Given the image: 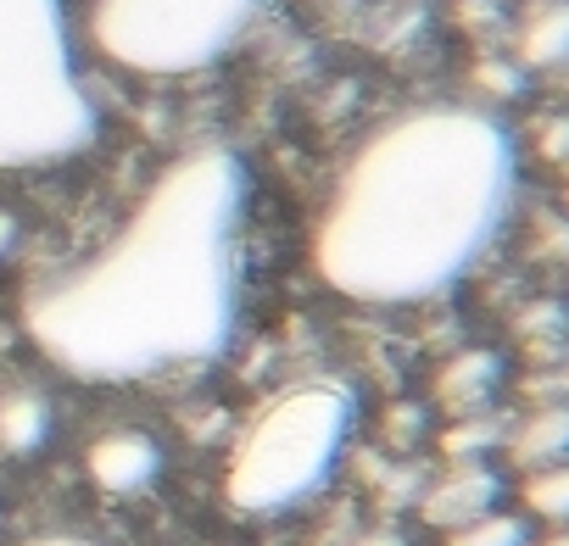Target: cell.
Listing matches in <instances>:
<instances>
[{"label": "cell", "instance_id": "1", "mask_svg": "<svg viewBox=\"0 0 569 546\" xmlns=\"http://www.w3.org/2000/svg\"><path fill=\"white\" fill-rule=\"evenodd\" d=\"M251 173L229 145L168 162L123 229L23 296V330L73 380L129 385L229 352L246 296Z\"/></svg>", "mask_w": 569, "mask_h": 546}, {"label": "cell", "instance_id": "2", "mask_svg": "<svg viewBox=\"0 0 569 546\" xmlns=\"http://www.w3.org/2000/svg\"><path fill=\"white\" fill-rule=\"evenodd\" d=\"M513 201L519 140L497 112L408 107L347 156L313 229V267L363 307L436 302L491 256Z\"/></svg>", "mask_w": 569, "mask_h": 546}, {"label": "cell", "instance_id": "3", "mask_svg": "<svg viewBox=\"0 0 569 546\" xmlns=\"http://www.w3.org/2000/svg\"><path fill=\"white\" fill-rule=\"evenodd\" d=\"M101 134L68 0H0V168H57Z\"/></svg>", "mask_w": 569, "mask_h": 546}, {"label": "cell", "instance_id": "4", "mask_svg": "<svg viewBox=\"0 0 569 546\" xmlns=\"http://www.w3.org/2000/svg\"><path fill=\"white\" fill-rule=\"evenodd\" d=\"M352 429H358L352 385H341V380L284 385L246 418V429L229 452V474H223L229 507L246 518H273V513L302 507L308 496H319L330 485Z\"/></svg>", "mask_w": 569, "mask_h": 546}, {"label": "cell", "instance_id": "5", "mask_svg": "<svg viewBox=\"0 0 569 546\" xmlns=\"http://www.w3.org/2000/svg\"><path fill=\"white\" fill-rule=\"evenodd\" d=\"M268 0H96L90 40L140 79H184L223 62Z\"/></svg>", "mask_w": 569, "mask_h": 546}, {"label": "cell", "instance_id": "6", "mask_svg": "<svg viewBox=\"0 0 569 546\" xmlns=\"http://www.w3.org/2000/svg\"><path fill=\"white\" fill-rule=\"evenodd\" d=\"M497 502H502V479H497V468H486V463H452V468L425 491L419 513H425V524H436V529L452 535V529L486 518Z\"/></svg>", "mask_w": 569, "mask_h": 546}, {"label": "cell", "instance_id": "7", "mask_svg": "<svg viewBox=\"0 0 569 546\" xmlns=\"http://www.w3.org/2000/svg\"><path fill=\"white\" fill-rule=\"evenodd\" d=\"M157 468H162V452H157V441L140 435V429H112V435H101V441L90 446V479H96L101 491H118V496L146 491V485L157 479Z\"/></svg>", "mask_w": 569, "mask_h": 546}, {"label": "cell", "instance_id": "8", "mask_svg": "<svg viewBox=\"0 0 569 546\" xmlns=\"http://www.w3.org/2000/svg\"><path fill=\"white\" fill-rule=\"evenodd\" d=\"M502 452L530 474V468H547V463H563L569 457V402H541L530 407L508 435H502Z\"/></svg>", "mask_w": 569, "mask_h": 546}, {"label": "cell", "instance_id": "9", "mask_svg": "<svg viewBox=\"0 0 569 546\" xmlns=\"http://www.w3.org/2000/svg\"><path fill=\"white\" fill-rule=\"evenodd\" d=\"M497 380H502L497 352H463V357H452V363L441 368L436 396H441L452 413H486V402H491Z\"/></svg>", "mask_w": 569, "mask_h": 546}, {"label": "cell", "instance_id": "10", "mask_svg": "<svg viewBox=\"0 0 569 546\" xmlns=\"http://www.w3.org/2000/svg\"><path fill=\"white\" fill-rule=\"evenodd\" d=\"M51 441V402L40 391H7L0 396V446L29 457Z\"/></svg>", "mask_w": 569, "mask_h": 546}, {"label": "cell", "instance_id": "11", "mask_svg": "<svg viewBox=\"0 0 569 546\" xmlns=\"http://www.w3.org/2000/svg\"><path fill=\"white\" fill-rule=\"evenodd\" d=\"M519 502H525V518L569 524V457L547 463V468H530L525 485H519Z\"/></svg>", "mask_w": 569, "mask_h": 546}, {"label": "cell", "instance_id": "12", "mask_svg": "<svg viewBox=\"0 0 569 546\" xmlns=\"http://www.w3.org/2000/svg\"><path fill=\"white\" fill-rule=\"evenodd\" d=\"M447 546H530V518H525V513H502V507H491L486 518L452 529Z\"/></svg>", "mask_w": 569, "mask_h": 546}, {"label": "cell", "instance_id": "13", "mask_svg": "<svg viewBox=\"0 0 569 546\" xmlns=\"http://www.w3.org/2000/svg\"><path fill=\"white\" fill-rule=\"evenodd\" d=\"M525 57H530V62H558V57H569V12L541 18V23L530 29V40H525Z\"/></svg>", "mask_w": 569, "mask_h": 546}, {"label": "cell", "instance_id": "14", "mask_svg": "<svg viewBox=\"0 0 569 546\" xmlns=\"http://www.w3.org/2000/svg\"><path fill=\"white\" fill-rule=\"evenodd\" d=\"M530 546H569V524H552L547 535H530Z\"/></svg>", "mask_w": 569, "mask_h": 546}, {"label": "cell", "instance_id": "15", "mask_svg": "<svg viewBox=\"0 0 569 546\" xmlns=\"http://www.w3.org/2000/svg\"><path fill=\"white\" fill-rule=\"evenodd\" d=\"M23 546H96L84 535H40V540H23Z\"/></svg>", "mask_w": 569, "mask_h": 546}, {"label": "cell", "instance_id": "16", "mask_svg": "<svg viewBox=\"0 0 569 546\" xmlns=\"http://www.w3.org/2000/svg\"><path fill=\"white\" fill-rule=\"evenodd\" d=\"M7 240H12V218L0 212V251H7Z\"/></svg>", "mask_w": 569, "mask_h": 546}, {"label": "cell", "instance_id": "17", "mask_svg": "<svg viewBox=\"0 0 569 546\" xmlns=\"http://www.w3.org/2000/svg\"><path fill=\"white\" fill-rule=\"evenodd\" d=\"M369 546H402V540H391V535H380V540H369Z\"/></svg>", "mask_w": 569, "mask_h": 546}]
</instances>
